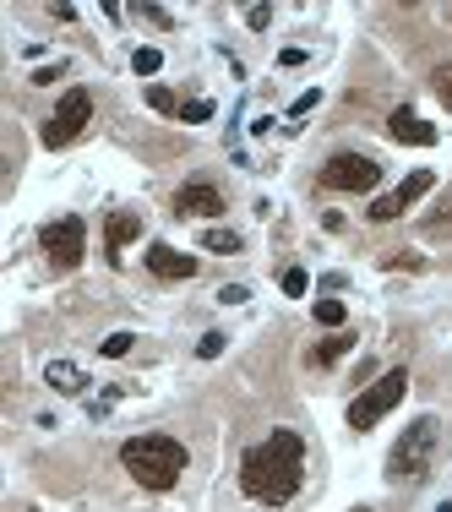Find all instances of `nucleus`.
I'll use <instances>...</instances> for the list:
<instances>
[{
    "label": "nucleus",
    "instance_id": "1",
    "mask_svg": "<svg viewBox=\"0 0 452 512\" xmlns=\"http://www.w3.org/2000/svg\"><path fill=\"white\" fill-rule=\"evenodd\" d=\"M305 485V436L300 431H273L240 458V491L262 507H289Z\"/></svg>",
    "mask_w": 452,
    "mask_h": 512
},
{
    "label": "nucleus",
    "instance_id": "2",
    "mask_svg": "<svg viewBox=\"0 0 452 512\" xmlns=\"http://www.w3.org/2000/svg\"><path fill=\"white\" fill-rule=\"evenodd\" d=\"M120 463H126V474L142 485V491H175L180 474H186V442H175V436H131L126 447H120Z\"/></svg>",
    "mask_w": 452,
    "mask_h": 512
},
{
    "label": "nucleus",
    "instance_id": "3",
    "mask_svg": "<svg viewBox=\"0 0 452 512\" xmlns=\"http://www.w3.org/2000/svg\"><path fill=\"white\" fill-rule=\"evenodd\" d=\"M436 442H442L436 414H420L414 425H403V436L393 442V453H387V480H420L436 458Z\"/></svg>",
    "mask_w": 452,
    "mask_h": 512
},
{
    "label": "nucleus",
    "instance_id": "4",
    "mask_svg": "<svg viewBox=\"0 0 452 512\" xmlns=\"http://www.w3.org/2000/svg\"><path fill=\"white\" fill-rule=\"evenodd\" d=\"M403 393H409V371H403V365L382 371V376H376V382L349 404V431H371L382 414H393V409L403 404Z\"/></svg>",
    "mask_w": 452,
    "mask_h": 512
},
{
    "label": "nucleus",
    "instance_id": "5",
    "mask_svg": "<svg viewBox=\"0 0 452 512\" xmlns=\"http://www.w3.org/2000/svg\"><path fill=\"white\" fill-rule=\"evenodd\" d=\"M88 120H93V93L88 88H71L66 99L55 104V115L39 126V142H44V148H71V142L88 131Z\"/></svg>",
    "mask_w": 452,
    "mask_h": 512
},
{
    "label": "nucleus",
    "instance_id": "6",
    "mask_svg": "<svg viewBox=\"0 0 452 512\" xmlns=\"http://www.w3.org/2000/svg\"><path fill=\"white\" fill-rule=\"evenodd\" d=\"M39 251L50 256L55 273H71V267L82 262V251H88V224H82L77 213H66V218H55V224H44V229H39Z\"/></svg>",
    "mask_w": 452,
    "mask_h": 512
},
{
    "label": "nucleus",
    "instance_id": "7",
    "mask_svg": "<svg viewBox=\"0 0 452 512\" xmlns=\"http://www.w3.org/2000/svg\"><path fill=\"white\" fill-rule=\"evenodd\" d=\"M322 191H349V197H360V191H376V180H382V164L365 153H333L322 164Z\"/></svg>",
    "mask_w": 452,
    "mask_h": 512
},
{
    "label": "nucleus",
    "instance_id": "8",
    "mask_svg": "<svg viewBox=\"0 0 452 512\" xmlns=\"http://www.w3.org/2000/svg\"><path fill=\"white\" fill-rule=\"evenodd\" d=\"M431 186H436V175H431V169H414V175L403 180L398 191H387V197H376V202H371V218H376V224H393V218L409 213V207L420 202Z\"/></svg>",
    "mask_w": 452,
    "mask_h": 512
},
{
    "label": "nucleus",
    "instance_id": "9",
    "mask_svg": "<svg viewBox=\"0 0 452 512\" xmlns=\"http://www.w3.org/2000/svg\"><path fill=\"white\" fill-rule=\"evenodd\" d=\"M175 218H218L224 213V197H218V186H207V180H191V186L175 191V207H169Z\"/></svg>",
    "mask_w": 452,
    "mask_h": 512
},
{
    "label": "nucleus",
    "instance_id": "10",
    "mask_svg": "<svg viewBox=\"0 0 452 512\" xmlns=\"http://www.w3.org/2000/svg\"><path fill=\"white\" fill-rule=\"evenodd\" d=\"M387 137H393V142H409V148H431V142H436V126H431V120H420L414 109H393V115H387Z\"/></svg>",
    "mask_w": 452,
    "mask_h": 512
},
{
    "label": "nucleus",
    "instance_id": "11",
    "mask_svg": "<svg viewBox=\"0 0 452 512\" xmlns=\"http://www.w3.org/2000/svg\"><path fill=\"white\" fill-rule=\"evenodd\" d=\"M148 273L153 278H191L197 273V256H186V251H175V246H148Z\"/></svg>",
    "mask_w": 452,
    "mask_h": 512
},
{
    "label": "nucleus",
    "instance_id": "12",
    "mask_svg": "<svg viewBox=\"0 0 452 512\" xmlns=\"http://www.w3.org/2000/svg\"><path fill=\"white\" fill-rule=\"evenodd\" d=\"M137 235H142V218H137V213H126V207H115V213L104 218V251H109V256H120Z\"/></svg>",
    "mask_w": 452,
    "mask_h": 512
},
{
    "label": "nucleus",
    "instance_id": "13",
    "mask_svg": "<svg viewBox=\"0 0 452 512\" xmlns=\"http://www.w3.org/2000/svg\"><path fill=\"white\" fill-rule=\"evenodd\" d=\"M44 382H50L55 393H82V387H88V376H82L77 365H66V360H50V365H44Z\"/></svg>",
    "mask_w": 452,
    "mask_h": 512
},
{
    "label": "nucleus",
    "instance_id": "14",
    "mask_svg": "<svg viewBox=\"0 0 452 512\" xmlns=\"http://www.w3.org/2000/svg\"><path fill=\"white\" fill-rule=\"evenodd\" d=\"M349 349H354V338H349V333H333V338H322V344H316L305 360H311V365H338Z\"/></svg>",
    "mask_w": 452,
    "mask_h": 512
},
{
    "label": "nucleus",
    "instance_id": "15",
    "mask_svg": "<svg viewBox=\"0 0 452 512\" xmlns=\"http://www.w3.org/2000/svg\"><path fill=\"white\" fill-rule=\"evenodd\" d=\"M202 251L235 256V251H240V235H235V229H207V235H202Z\"/></svg>",
    "mask_w": 452,
    "mask_h": 512
},
{
    "label": "nucleus",
    "instance_id": "16",
    "mask_svg": "<svg viewBox=\"0 0 452 512\" xmlns=\"http://www.w3.org/2000/svg\"><path fill=\"white\" fill-rule=\"evenodd\" d=\"M431 93H436V99H442V104L452 109V60H442V66L431 71Z\"/></svg>",
    "mask_w": 452,
    "mask_h": 512
},
{
    "label": "nucleus",
    "instance_id": "17",
    "mask_svg": "<svg viewBox=\"0 0 452 512\" xmlns=\"http://www.w3.org/2000/svg\"><path fill=\"white\" fill-rule=\"evenodd\" d=\"M344 300H316V322H322V327H344Z\"/></svg>",
    "mask_w": 452,
    "mask_h": 512
},
{
    "label": "nucleus",
    "instance_id": "18",
    "mask_svg": "<svg viewBox=\"0 0 452 512\" xmlns=\"http://www.w3.org/2000/svg\"><path fill=\"white\" fill-rule=\"evenodd\" d=\"M180 120H186V126H202V120H213V104H207V99L180 104Z\"/></svg>",
    "mask_w": 452,
    "mask_h": 512
},
{
    "label": "nucleus",
    "instance_id": "19",
    "mask_svg": "<svg viewBox=\"0 0 452 512\" xmlns=\"http://www.w3.org/2000/svg\"><path fill=\"white\" fill-rule=\"evenodd\" d=\"M148 104L158 109V115H180V104H175V93H169V88H148Z\"/></svg>",
    "mask_w": 452,
    "mask_h": 512
},
{
    "label": "nucleus",
    "instance_id": "20",
    "mask_svg": "<svg viewBox=\"0 0 452 512\" xmlns=\"http://www.w3.org/2000/svg\"><path fill=\"white\" fill-rule=\"evenodd\" d=\"M131 344H137L131 333H109V338H104V355H109V360H120V355H131Z\"/></svg>",
    "mask_w": 452,
    "mask_h": 512
},
{
    "label": "nucleus",
    "instance_id": "21",
    "mask_svg": "<svg viewBox=\"0 0 452 512\" xmlns=\"http://www.w3.org/2000/svg\"><path fill=\"white\" fill-rule=\"evenodd\" d=\"M131 66H137L142 77H153V71L164 66V55H158V50H137V55H131Z\"/></svg>",
    "mask_w": 452,
    "mask_h": 512
},
{
    "label": "nucleus",
    "instance_id": "22",
    "mask_svg": "<svg viewBox=\"0 0 452 512\" xmlns=\"http://www.w3.org/2000/svg\"><path fill=\"white\" fill-rule=\"evenodd\" d=\"M311 289V278H305V267H289L284 273V295H305Z\"/></svg>",
    "mask_w": 452,
    "mask_h": 512
},
{
    "label": "nucleus",
    "instance_id": "23",
    "mask_svg": "<svg viewBox=\"0 0 452 512\" xmlns=\"http://www.w3.org/2000/svg\"><path fill=\"white\" fill-rule=\"evenodd\" d=\"M197 355H202V360H218V355H224V333H202Z\"/></svg>",
    "mask_w": 452,
    "mask_h": 512
},
{
    "label": "nucleus",
    "instance_id": "24",
    "mask_svg": "<svg viewBox=\"0 0 452 512\" xmlns=\"http://www.w3.org/2000/svg\"><path fill=\"white\" fill-rule=\"evenodd\" d=\"M218 300H224V306H246L251 289H246V284H224V289H218Z\"/></svg>",
    "mask_w": 452,
    "mask_h": 512
},
{
    "label": "nucleus",
    "instance_id": "25",
    "mask_svg": "<svg viewBox=\"0 0 452 512\" xmlns=\"http://www.w3.org/2000/svg\"><path fill=\"white\" fill-rule=\"evenodd\" d=\"M246 22H251V28H256V33H262V28H267V22H273V6H251V11H246Z\"/></svg>",
    "mask_w": 452,
    "mask_h": 512
},
{
    "label": "nucleus",
    "instance_id": "26",
    "mask_svg": "<svg viewBox=\"0 0 452 512\" xmlns=\"http://www.w3.org/2000/svg\"><path fill=\"white\" fill-rule=\"evenodd\" d=\"M60 71H66V66H39V71H33V82H39V88H44V82H55Z\"/></svg>",
    "mask_w": 452,
    "mask_h": 512
},
{
    "label": "nucleus",
    "instance_id": "27",
    "mask_svg": "<svg viewBox=\"0 0 452 512\" xmlns=\"http://www.w3.org/2000/svg\"><path fill=\"white\" fill-rule=\"evenodd\" d=\"M354 512H371V507H354Z\"/></svg>",
    "mask_w": 452,
    "mask_h": 512
}]
</instances>
